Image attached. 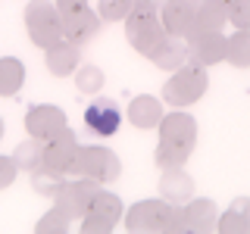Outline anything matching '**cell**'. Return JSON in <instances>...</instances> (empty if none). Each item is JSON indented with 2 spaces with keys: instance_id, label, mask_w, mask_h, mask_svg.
Here are the masks:
<instances>
[{
  "instance_id": "cell-10",
  "label": "cell",
  "mask_w": 250,
  "mask_h": 234,
  "mask_svg": "<svg viewBox=\"0 0 250 234\" xmlns=\"http://www.w3.org/2000/svg\"><path fill=\"white\" fill-rule=\"evenodd\" d=\"M188 41V59L200 62V66H216V62L225 59V35L222 31H200L194 28Z\"/></svg>"
},
{
  "instance_id": "cell-15",
  "label": "cell",
  "mask_w": 250,
  "mask_h": 234,
  "mask_svg": "<svg viewBox=\"0 0 250 234\" xmlns=\"http://www.w3.org/2000/svg\"><path fill=\"white\" fill-rule=\"evenodd\" d=\"M44 66L50 75L57 78H66V75H75V69L82 66V50H78L75 41H57L53 47H47L44 50Z\"/></svg>"
},
{
  "instance_id": "cell-17",
  "label": "cell",
  "mask_w": 250,
  "mask_h": 234,
  "mask_svg": "<svg viewBox=\"0 0 250 234\" xmlns=\"http://www.w3.org/2000/svg\"><path fill=\"white\" fill-rule=\"evenodd\" d=\"M160 197L166 203H188L194 197V178L188 175L182 166H169L163 169L160 178Z\"/></svg>"
},
{
  "instance_id": "cell-8",
  "label": "cell",
  "mask_w": 250,
  "mask_h": 234,
  "mask_svg": "<svg viewBox=\"0 0 250 234\" xmlns=\"http://www.w3.org/2000/svg\"><path fill=\"white\" fill-rule=\"evenodd\" d=\"M97 191H100V181L75 175L72 181H62V187L57 191V197H53V206H60L69 218H82Z\"/></svg>"
},
{
  "instance_id": "cell-30",
  "label": "cell",
  "mask_w": 250,
  "mask_h": 234,
  "mask_svg": "<svg viewBox=\"0 0 250 234\" xmlns=\"http://www.w3.org/2000/svg\"><path fill=\"white\" fill-rule=\"evenodd\" d=\"M229 22L250 31V0H229Z\"/></svg>"
},
{
  "instance_id": "cell-9",
  "label": "cell",
  "mask_w": 250,
  "mask_h": 234,
  "mask_svg": "<svg viewBox=\"0 0 250 234\" xmlns=\"http://www.w3.org/2000/svg\"><path fill=\"white\" fill-rule=\"evenodd\" d=\"M172 203L166 200H138L135 206L125 209V228L135 231V234H150V231H163V222H166V213H169Z\"/></svg>"
},
{
  "instance_id": "cell-6",
  "label": "cell",
  "mask_w": 250,
  "mask_h": 234,
  "mask_svg": "<svg viewBox=\"0 0 250 234\" xmlns=\"http://www.w3.org/2000/svg\"><path fill=\"white\" fill-rule=\"evenodd\" d=\"M125 38H128V44L135 47L141 57H150L156 50V44L166 38V28H163L156 13H135L131 10L125 16Z\"/></svg>"
},
{
  "instance_id": "cell-5",
  "label": "cell",
  "mask_w": 250,
  "mask_h": 234,
  "mask_svg": "<svg viewBox=\"0 0 250 234\" xmlns=\"http://www.w3.org/2000/svg\"><path fill=\"white\" fill-rule=\"evenodd\" d=\"M122 215H125L122 200L109 191H97L94 200H91V206L84 209V215H82V231L84 234H109L122 222Z\"/></svg>"
},
{
  "instance_id": "cell-33",
  "label": "cell",
  "mask_w": 250,
  "mask_h": 234,
  "mask_svg": "<svg viewBox=\"0 0 250 234\" xmlns=\"http://www.w3.org/2000/svg\"><path fill=\"white\" fill-rule=\"evenodd\" d=\"M82 6H88V0H57L60 16H62V13H72V10H82Z\"/></svg>"
},
{
  "instance_id": "cell-18",
  "label": "cell",
  "mask_w": 250,
  "mask_h": 234,
  "mask_svg": "<svg viewBox=\"0 0 250 234\" xmlns=\"http://www.w3.org/2000/svg\"><path fill=\"white\" fill-rule=\"evenodd\" d=\"M185 218H188V231L209 234V231H216V225H219V206L209 197H200V200L191 197L185 203Z\"/></svg>"
},
{
  "instance_id": "cell-2",
  "label": "cell",
  "mask_w": 250,
  "mask_h": 234,
  "mask_svg": "<svg viewBox=\"0 0 250 234\" xmlns=\"http://www.w3.org/2000/svg\"><path fill=\"white\" fill-rule=\"evenodd\" d=\"M209 88V75H207V66H200V62H185V66H178L172 78L166 84H163V100L172 106V109H185L191 103H197V100L207 94Z\"/></svg>"
},
{
  "instance_id": "cell-31",
  "label": "cell",
  "mask_w": 250,
  "mask_h": 234,
  "mask_svg": "<svg viewBox=\"0 0 250 234\" xmlns=\"http://www.w3.org/2000/svg\"><path fill=\"white\" fill-rule=\"evenodd\" d=\"M16 175H19L16 159H13V156H0V191H6V187L16 181Z\"/></svg>"
},
{
  "instance_id": "cell-7",
  "label": "cell",
  "mask_w": 250,
  "mask_h": 234,
  "mask_svg": "<svg viewBox=\"0 0 250 234\" xmlns=\"http://www.w3.org/2000/svg\"><path fill=\"white\" fill-rule=\"evenodd\" d=\"M122 128V109L113 97H97L91 100V106L84 109V135L104 140L113 137Z\"/></svg>"
},
{
  "instance_id": "cell-24",
  "label": "cell",
  "mask_w": 250,
  "mask_h": 234,
  "mask_svg": "<svg viewBox=\"0 0 250 234\" xmlns=\"http://www.w3.org/2000/svg\"><path fill=\"white\" fill-rule=\"evenodd\" d=\"M13 159H16V166L22 172H35L38 166H44V140L28 135V140H22V144L16 147Z\"/></svg>"
},
{
  "instance_id": "cell-11",
  "label": "cell",
  "mask_w": 250,
  "mask_h": 234,
  "mask_svg": "<svg viewBox=\"0 0 250 234\" xmlns=\"http://www.w3.org/2000/svg\"><path fill=\"white\" fill-rule=\"evenodd\" d=\"M197 6L200 0H166L160 10V22L172 38H188L197 22Z\"/></svg>"
},
{
  "instance_id": "cell-20",
  "label": "cell",
  "mask_w": 250,
  "mask_h": 234,
  "mask_svg": "<svg viewBox=\"0 0 250 234\" xmlns=\"http://www.w3.org/2000/svg\"><path fill=\"white\" fill-rule=\"evenodd\" d=\"M216 231L222 234H250V197L231 200V206L225 213H219Z\"/></svg>"
},
{
  "instance_id": "cell-4",
  "label": "cell",
  "mask_w": 250,
  "mask_h": 234,
  "mask_svg": "<svg viewBox=\"0 0 250 234\" xmlns=\"http://www.w3.org/2000/svg\"><path fill=\"white\" fill-rule=\"evenodd\" d=\"M22 16H25V28H28L31 44L47 50L57 41H62V16L57 10V3H50V0H31Z\"/></svg>"
},
{
  "instance_id": "cell-23",
  "label": "cell",
  "mask_w": 250,
  "mask_h": 234,
  "mask_svg": "<svg viewBox=\"0 0 250 234\" xmlns=\"http://www.w3.org/2000/svg\"><path fill=\"white\" fill-rule=\"evenodd\" d=\"M25 84V66L16 57H0V97H13Z\"/></svg>"
},
{
  "instance_id": "cell-1",
  "label": "cell",
  "mask_w": 250,
  "mask_h": 234,
  "mask_svg": "<svg viewBox=\"0 0 250 234\" xmlns=\"http://www.w3.org/2000/svg\"><path fill=\"white\" fill-rule=\"evenodd\" d=\"M197 144V122L185 109H172L160 122V144H156V166H185L188 156L194 153Z\"/></svg>"
},
{
  "instance_id": "cell-19",
  "label": "cell",
  "mask_w": 250,
  "mask_h": 234,
  "mask_svg": "<svg viewBox=\"0 0 250 234\" xmlns=\"http://www.w3.org/2000/svg\"><path fill=\"white\" fill-rule=\"evenodd\" d=\"M147 59H153L156 69L175 72L178 66H185V62H188V41H185V38H172V35H166L160 44H156V50H153Z\"/></svg>"
},
{
  "instance_id": "cell-16",
  "label": "cell",
  "mask_w": 250,
  "mask_h": 234,
  "mask_svg": "<svg viewBox=\"0 0 250 234\" xmlns=\"http://www.w3.org/2000/svg\"><path fill=\"white\" fill-rule=\"evenodd\" d=\"M163 100L150 97V94H138V97H131L128 109H125V119H128L135 128L141 131H150V128H160L163 122Z\"/></svg>"
},
{
  "instance_id": "cell-21",
  "label": "cell",
  "mask_w": 250,
  "mask_h": 234,
  "mask_svg": "<svg viewBox=\"0 0 250 234\" xmlns=\"http://www.w3.org/2000/svg\"><path fill=\"white\" fill-rule=\"evenodd\" d=\"M225 22H229V0H200L194 28H200V31H222Z\"/></svg>"
},
{
  "instance_id": "cell-3",
  "label": "cell",
  "mask_w": 250,
  "mask_h": 234,
  "mask_svg": "<svg viewBox=\"0 0 250 234\" xmlns=\"http://www.w3.org/2000/svg\"><path fill=\"white\" fill-rule=\"evenodd\" d=\"M69 172H72V175H82V178H94V181H100V184H109V181H116V178L122 175V162L109 147L88 144V147L78 150V156H75L72 166H69Z\"/></svg>"
},
{
  "instance_id": "cell-29",
  "label": "cell",
  "mask_w": 250,
  "mask_h": 234,
  "mask_svg": "<svg viewBox=\"0 0 250 234\" xmlns=\"http://www.w3.org/2000/svg\"><path fill=\"white\" fill-rule=\"evenodd\" d=\"M163 231L166 234H188V218H185V206L182 203H172L166 222H163Z\"/></svg>"
},
{
  "instance_id": "cell-14",
  "label": "cell",
  "mask_w": 250,
  "mask_h": 234,
  "mask_svg": "<svg viewBox=\"0 0 250 234\" xmlns=\"http://www.w3.org/2000/svg\"><path fill=\"white\" fill-rule=\"evenodd\" d=\"M66 128V113L60 106H50V103H35L25 113V131L38 140H47L50 135Z\"/></svg>"
},
{
  "instance_id": "cell-34",
  "label": "cell",
  "mask_w": 250,
  "mask_h": 234,
  "mask_svg": "<svg viewBox=\"0 0 250 234\" xmlns=\"http://www.w3.org/2000/svg\"><path fill=\"white\" fill-rule=\"evenodd\" d=\"M0 137H3V119H0Z\"/></svg>"
},
{
  "instance_id": "cell-12",
  "label": "cell",
  "mask_w": 250,
  "mask_h": 234,
  "mask_svg": "<svg viewBox=\"0 0 250 234\" xmlns=\"http://www.w3.org/2000/svg\"><path fill=\"white\" fill-rule=\"evenodd\" d=\"M78 150H82V144H78L75 131L62 128V131H57V135H50L44 140V166L57 169V172H69V166L75 162Z\"/></svg>"
},
{
  "instance_id": "cell-32",
  "label": "cell",
  "mask_w": 250,
  "mask_h": 234,
  "mask_svg": "<svg viewBox=\"0 0 250 234\" xmlns=\"http://www.w3.org/2000/svg\"><path fill=\"white\" fill-rule=\"evenodd\" d=\"M163 3H166V0H135L131 10H135V13H156V16H160Z\"/></svg>"
},
{
  "instance_id": "cell-27",
  "label": "cell",
  "mask_w": 250,
  "mask_h": 234,
  "mask_svg": "<svg viewBox=\"0 0 250 234\" xmlns=\"http://www.w3.org/2000/svg\"><path fill=\"white\" fill-rule=\"evenodd\" d=\"M69 228H72V218L62 213L60 206H53L50 213H44L41 222H38V231H41V234H47V231H50V234H66Z\"/></svg>"
},
{
  "instance_id": "cell-25",
  "label": "cell",
  "mask_w": 250,
  "mask_h": 234,
  "mask_svg": "<svg viewBox=\"0 0 250 234\" xmlns=\"http://www.w3.org/2000/svg\"><path fill=\"white\" fill-rule=\"evenodd\" d=\"M62 187V172L57 169H47V166H38L31 172V191H38L41 197H57V191Z\"/></svg>"
},
{
  "instance_id": "cell-28",
  "label": "cell",
  "mask_w": 250,
  "mask_h": 234,
  "mask_svg": "<svg viewBox=\"0 0 250 234\" xmlns=\"http://www.w3.org/2000/svg\"><path fill=\"white\" fill-rule=\"evenodd\" d=\"M135 0H97V16L104 22H125Z\"/></svg>"
},
{
  "instance_id": "cell-22",
  "label": "cell",
  "mask_w": 250,
  "mask_h": 234,
  "mask_svg": "<svg viewBox=\"0 0 250 234\" xmlns=\"http://www.w3.org/2000/svg\"><path fill=\"white\" fill-rule=\"evenodd\" d=\"M225 59L234 69H250V31L234 28V35L225 38Z\"/></svg>"
},
{
  "instance_id": "cell-26",
  "label": "cell",
  "mask_w": 250,
  "mask_h": 234,
  "mask_svg": "<svg viewBox=\"0 0 250 234\" xmlns=\"http://www.w3.org/2000/svg\"><path fill=\"white\" fill-rule=\"evenodd\" d=\"M75 88L82 94H100L104 91V72H100V66H78L75 69Z\"/></svg>"
},
{
  "instance_id": "cell-13",
  "label": "cell",
  "mask_w": 250,
  "mask_h": 234,
  "mask_svg": "<svg viewBox=\"0 0 250 234\" xmlns=\"http://www.w3.org/2000/svg\"><path fill=\"white\" fill-rule=\"evenodd\" d=\"M100 25H104V19H100L97 10H91V6L62 13V38H66V41H75L78 47L94 41V38L100 35Z\"/></svg>"
}]
</instances>
